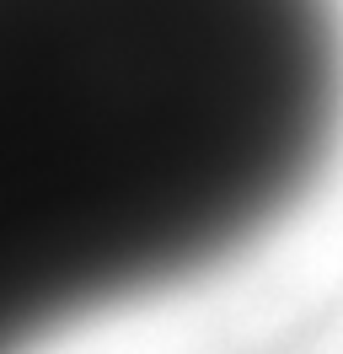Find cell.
I'll return each mask as SVG.
<instances>
[{
  "label": "cell",
  "mask_w": 343,
  "mask_h": 354,
  "mask_svg": "<svg viewBox=\"0 0 343 354\" xmlns=\"http://www.w3.org/2000/svg\"><path fill=\"white\" fill-rule=\"evenodd\" d=\"M338 124V0H0V354L252 236Z\"/></svg>",
  "instance_id": "cell-1"
}]
</instances>
